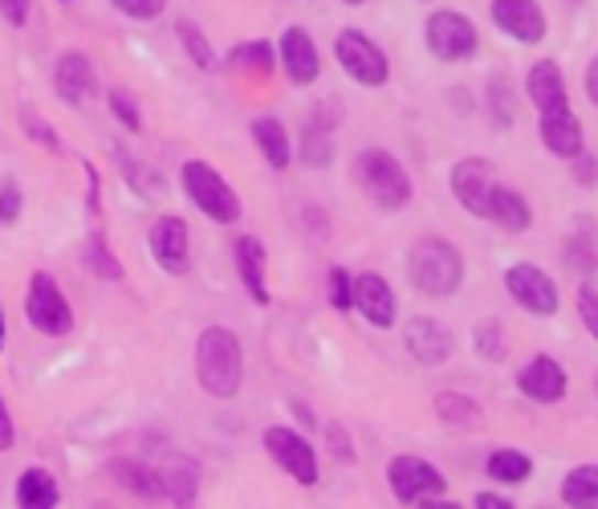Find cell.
<instances>
[{"instance_id": "cell-9", "label": "cell", "mask_w": 598, "mask_h": 509, "mask_svg": "<svg viewBox=\"0 0 598 509\" xmlns=\"http://www.w3.org/2000/svg\"><path fill=\"white\" fill-rule=\"evenodd\" d=\"M505 290L521 310H530V314H537V318L558 314V285H554V278H550L542 266H530V261L509 266Z\"/></svg>"}, {"instance_id": "cell-32", "label": "cell", "mask_w": 598, "mask_h": 509, "mask_svg": "<svg viewBox=\"0 0 598 509\" xmlns=\"http://www.w3.org/2000/svg\"><path fill=\"white\" fill-rule=\"evenodd\" d=\"M163 494H172L175 501H192L196 497V465L172 456V469H160Z\"/></svg>"}, {"instance_id": "cell-38", "label": "cell", "mask_w": 598, "mask_h": 509, "mask_svg": "<svg viewBox=\"0 0 598 509\" xmlns=\"http://www.w3.org/2000/svg\"><path fill=\"white\" fill-rule=\"evenodd\" d=\"M107 102H110V110H115V119H119L127 131H139V127H143V115H139V107L131 102L127 90H110Z\"/></svg>"}, {"instance_id": "cell-41", "label": "cell", "mask_w": 598, "mask_h": 509, "mask_svg": "<svg viewBox=\"0 0 598 509\" xmlns=\"http://www.w3.org/2000/svg\"><path fill=\"white\" fill-rule=\"evenodd\" d=\"M578 318H583V326L598 343V290L595 285H578Z\"/></svg>"}, {"instance_id": "cell-28", "label": "cell", "mask_w": 598, "mask_h": 509, "mask_svg": "<svg viewBox=\"0 0 598 509\" xmlns=\"http://www.w3.org/2000/svg\"><path fill=\"white\" fill-rule=\"evenodd\" d=\"M562 501L566 506H598V465H578L562 481Z\"/></svg>"}, {"instance_id": "cell-37", "label": "cell", "mask_w": 598, "mask_h": 509, "mask_svg": "<svg viewBox=\"0 0 598 509\" xmlns=\"http://www.w3.org/2000/svg\"><path fill=\"white\" fill-rule=\"evenodd\" d=\"M326 282H330V302H334V310H343V314H346V310H355V278H350L346 269L334 266Z\"/></svg>"}, {"instance_id": "cell-45", "label": "cell", "mask_w": 598, "mask_h": 509, "mask_svg": "<svg viewBox=\"0 0 598 509\" xmlns=\"http://www.w3.org/2000/svg\"><path fill=\"white\" fill-rule=\"evenodd\" d=\"M574 175H578V184H595L598 180V160L595 155H574Z\"/></svg>"}, {"instance_id": "cell-34", "label": "cell", "mask_w": 598, "mask_h": 509, "mask_svg": "<svg viewBox=\"0 0 598 509\" xmlns=\"http://www.w3.org/2000/svg\"><path fill=\"white\" fill-rule=\"evenodd\" d=\"M175 29H180V41L187 45V54H192V62H196L199 69H216L220 62H216V54H213V45H208V37L196 29V21H175Z\"/></svg>"}, {"instance_id": "cell-36", "label": "cell", "mask_w": 598, "mask_h": 509, "mask_svg": "<svg viewBox=\"0 0 598 509\" xmlns=\"http://www.w3.org/2000/svg\"><path fill=\"white\" fill-rule=\"evenodd\" d=\"M21 127H25L29 139H33V143H41L45 151H62V139L54 134V127H50L45 119H37V115H33L29 107L21 110Z\"/></svg>"}, {"instance_id": "cell-29", "label": "cell", "mask_w": 598, "mask_h": 509, "mask_svg": "<svg viewBox=\"0 0 598 509\" xmlns=\"http://www.w3.org/2000/svg\"><path fill=\"white\" fill-rule=\"evenodd\" d=\"M86 266H90V273L102 278V282H122V278H127V273H122V261L110 253L107 237H98V232L86 241Z\"/></svg>"}, {"instance_id": "cell-30", "label": "cell", "mask_w": 598, "mask_h": 509, "mask_svg": "<svg viewBox=\"0 0 598 509\" xmlns=\"http://www.w3.org/2000/svg\"><path fill=\"white\" fill-rule=\"evenodd\" d=\"M578 220H583V225H578V237H570V245H566V261H570L574 269L590 273V269H598V232L590 228L586 216H578Z\"/></svg>"}, {"instance_id": "cell-25", "label": "cell", "mask_w": 598, "mask_h": 509, "mask_svg": "<svg viewBox=\"0 0 598 509\" xmlns=\"http://www.w3.org/2000/svg\"><path fill=\"white\" fill-rule=\"evenodd\" d=\"M228 66L240 69V74H253V78H269L278 66V50L269 41H244L228 54Z\"/></svg>"}, {"instance_id": "cell-26", "label": "cell", "mask_w": 598, "mask_h": 509, "mask_svg": "<svg viewBox=\"0 0 598 509\" xmlns=\"http://www.w3.org/2000/svg\"><path fill=\"white\" fill-rule=\"evenodd\" d=\"M436 412L444 424H453V429H480V403L460 396V391H439L436 396Z\"/></svg>"}, {"instance_id": "cell-13", "label": "cell", "mask_w": 598, "mask_h": 509, "mask_svg": "<svg viewBox=\"0 0 598 509\" xmlns=\"http://www.w3.org/2000/svg\"><path fill=\"white\" fill-rule=\"evenodd\" d=\"M151 253H155V266L163 273H187L192 269V253H187V225L180 216H160L151 225Z\"/></svg>"}, {"instance_id": "cell-49", "label": "cell", "mask_w": 598, "mask_h": 509, "mask_svg": "<svg viewBox=\"0 0 598 509\" xmlns=\"http://www.w3.org/2000/svg\"><path fill=\"white\" fill-rule=\"evenodd\" d=\"M0 347H4V314H0Z\"/></svg>"}, {"instance_id": "cell-5", "label": "cell", "mask_w": 598, "mask_h": 509, "mask_svg": "<svg viewBox=\"0 0 598 509\" xmlns=\"http://www.w3.org/2000/svg\"><path fill=\"white\" fill-rule=\"evenodd\" d=\"M424 41L427 50H432V57H439V62H468L480 50L477 25L465 13H456V9H439V13L427 17Z\"/></svg>"}, {"instance_id": "cell-8", "label": "cell", "mask_w": 598, "mask_h": 509, "mask_svg": "<svg viewBox=\"0 0 598 509\" xmlns=\"http://www.w3.org/2000/svg\"><path fill=\"white\" fill-rule=\"evenodd\" d=\"M387 485H391V494H395L399 501L427 506V501H436V497L444 494V473L432 469L420 456H395V461L387 465Z\"/></svg>"}, {"instance_id": "cell-33", "label": "cell", "mask_w": 598, "mask_h": 509, "mask_svg": "<svg viewBox=\"0 0 598 509\" xmlns=\"http://www.w3.org/2000/svg\"><path fill=\"white\" fill-rule=\"evenodd\" d=\"M472 343H477L480 359H489V362H501L509 355V335H505V326H501L497 318L477 322V335H472Z\"/></svg>"}, {"instance_id": "cell-15", "label": "cell", "mask_w": 598, "mask_h": 509, "mask_svg": "<svg viewBox=\"0 0 598 509\" xmlns=\"http://www.w3.org/2000/svg\"><path fill=\"white\" fill-rule=\"evenodd\" d=\"M281 66L290 74L293 86H314L322 74V62H318V45L309 37L306 29H285V37H281Z\"/></svg>"}, {"instance_id": "cell-2", "label": "cell", "mask_w": 598, "mask_h": 509, "mask_svg": "<svg viewBox=\"0 0 598 509\" xmlns=\"http://www.w3.org/2000/svg\"><path fill=\"white\" fill-rule=\"evenodd\" d=\"M407 273L412 282L432 297H453L465 282V257L453 241L444 237H424L407 257Z\"/></svg>"}, {"instance_id": "cell-12", "label": "cell", "mask_w": 598, "mask_h": 509, "mask_svg": "<svg viewBox=\"0 0 598 509\" xmlns=\"http://www.w3.org/2000/svg\"><path fill=\"white\" fill-rule=\"evenodd\" d=\"M489 13L497 29L521 45H537L545 37V13L537 0H492Z\"/></svg>"}, {"instance_id": "cell-27", "label": "cell", "mask_w": 598, "mask_h": 509, "mask_svg": "<svg viewBox=\"0 0 598 509\" xmlns=\"http://www.w3.org/2000/svg\"><path fill=\"white\" fill-rule=\"evenodd\" d=\"M485 473H489L492 481L518 485L533 473V461L525 453H518V448H497V453L485 461Z\"/></svg>"}, {"instance_id": "cell-19", "label": "cell", "mask_w": 598, "mask_h": 509, "mask_svg": "<svg viewBox=\"0 0 598 509\" xmlns=\"http://www.w3.org/2000/svg\"><path fill=\"white\" fill-rule=\"evenodd\" d=\"M54 86L57 95L81 107V102H90L94 90H98V82H94V66L86 54H62L57 57V69H54Z\"/></svg>"}, {"instance_id": "cell-43", "label": "cell", "mask_w": 598, "mask_h": 509, "mask_svg": "<svg viewBox=\"0 0 598 509\" xmlns=\"http://www.w3.org/2000/svg\"><path fill=\"white\" fill-rule=\"evenodd\" d=\"M326 441H330V453H338L343 461H355V448H350V436H346L343 424H330V429H326Z\"/></svg>"}, {"instance_id": "cell-46", "label": "cell", "mask_w": 598, "mask_h": 509, "mask_svg": "<svg viewBox=\"0 0 598 509\" xmlns=\"http://www.w3.org/2000/svg\"><path fill=\"white\" fill-rule=\"evenodd\" d=\"M13 441H17L13 415H9V408H4V400H0V448H13Z\"/></svg>"}, {"instance_id": "cell-24", "label": "cell", "mask_w": 598, "mask_h": 509, "mask_svg": "<svg viewBox=\"0 0 598 509\" xmlns=\"http://www.w3.org/2000/svg\"><path fill=\"white\" fill-rule=\"evenodd\" d=\"M17 506L25 509H54L57 506V481L45 469H25L17 481Z\"/></svg>"}, {"instance_id": "cell-6", "label": "cell", "mask_w": 598, "mask_h": 509, "mask_svg": "<svg viewBox=\"0 0 598 509\" xmlns=\"http://www.w3.org/2000/svg\"><path fill=\"white\" fill-rule=\"evenodd\" d=\"M25 314H29V322H33V331H41V335L62 338L74 331V310H69L62 285H57L50 273H41V269L29 278Z\"/></svg>"}, {"instance_id": "cell-21", "label": "cell", "mask_w": 598, "mask_h": 509, "mask_svg": "<svg viewBox=\"0 0 598 509\" xmlns=\"http://www.w3.org/2000/svg\"><path fill=\"white\" fill-rule=\"evenodd\" d=\"M489 220L497 228H505V232H525L533 225V213L525 196L518 188H509V184H497L492 192V204H489Z\"/></svg>"}, {"instance_id": "cell-22", "label": "cell", "mask_w": 598, "mask_h": 509, "mask_svg": "<svg viewBox=\"0 0 598 509\" xmlns=\"http://www.w3.org/2000/svg\"><path fill=\"white\" fill-rule=\"evenodd\" d=\"M232 253H237V269H240V278H244V285H249L253 302H261V306H265V302H269V290H265V245L257 241V237H240Z\"/></svg>"}, {"instance_id": "cell-35", "label": "cell", "mask_w": 598, "mask_h": 509, "mask_svg": "<svg viewBox=\"0 0 598 509\" xmlns=\"http://www.w3.org/2000/svg\"><path fill=\"white\" fill-rule=\"evenodd\" d=\"M330 131H322V127H314L309 122L306 131H302V160L309 163V167H326V160H330Z\"/></svg>"}, {"instance_id": "cell-17", "label": "cell", "mask_w": 598, "mask_h": 509, "mask_svg": "<svg viewBox=\"0 0 598 509\" xmlns=\"http://www.w3.org/2000/svg\"><path fill=\"white\" fill-rule=\"evenodd\" d=\"M518 388L537 403H558L566 396V371L550 355H537L518 371Z\"/></svg>"}, {"instance_id": "cell-20", "label": "cell", "mask_w": 598, "mask_h": 509, "mask_svg": "<svg viewBox=\"0 0 598 509\" xmlns=\"http://www.w3.org/2000/svg\"><path fill=\"white\" fill-rule=\"evenodd\" d=\"M525 90H530V102L542 110H554V107H566L570 98H566V78H562V69L554 62H537L530 69V78H525Z\"/></svg>"}, {"instance_id": "cell-44", "label": "cell", "mask_w": 598, "mask_h": 509, "mask_svg": "<svg viewBox=\"0 0 598 509\" xmlns=\"http://www.w3.org/2000/svg\"><path fill=\"white\" fill-rule=\"evenodd\" d=\"M0 13H4V21H9V25H25L29 21V0H0Z\"/></svg>"}, {"instance_id": "cell-4", "label": "cell", "mask_w": 598, "mask_h": 509, "mask_svg": "<svg viewBox=\"0 0 598 509\" xmlns=\"http://www.w3.org/2000/svg\"><path fill=\"white\" fill-rule=\"evenodd\" d=\"M184 188H187V201L196 204L208 220H216V225H232L240 216L237 192L228 188L225 175L216 172V167H208L204 160L184 163Z\"/></svg>"}, {"instance_id": "cell-11", "label": "cell", "mask_w": 598, "mask_h": 509, "mask_svg": "<svg viewBox=\"0 0 598 509\" xmlns=\"http://www.w3.org/2000/svg\"><path fill=\"white\" fill-rule=\"evenodd\" d=\"M497 167L489 160H460L453 167V196L456 204H465L468 213L480 216V220H489V204H492V192H497Z\"/></svg>"}, {"instance_id": "cell-10", "label": "cell", "mask_w": 598, "mask_h": 509, "mask_svg": "<svg viewBox=\"0 0 598 509\" xmlns=\"http://www.w3.org/2000/svg\"><path fill=\"white\" fill-rule=\"evenodd\" d=\"M265 448L297 485H306V489L318 485V456H314V448H309V441L302 436V432L265 429Z\"/></svg>"}, {"instance_id": "cell-3", "label": "cell", "mask_w": 598, "mask_h": 509, "mask_svg": "<svg viewBox=\"0 0 598 509\" xmlns=\"http://www.w3.org/2000/svg\"><path fill=\"white\" fill-rule=\"evenodd\" d=\"M355 180H359V188L367 192L379 208H387V213H399V208L412 204V175L403 172V163L383 148L359 151Z\"/></svg>"}, {"instance_id": "cell-48", "label": "cell", "mask_w": 598, "mask_h": 509, "mask_svg": "<svg viewBox=\"0 0 598 509\" xmlns=\"http://www.w3.org/2000/svg\"><path fill=\"white\" fill-rule=\"evenodd\" d=\"M477 506L480 509H513V501L501 494H477Z\"/></svg>"}, {"instance_id": "cell-50", "label": "cell", "mask_w": 598, "mask_h": 509, "mask_svg": "<svg viewBox=\"0 0 598 509\" xmlns=\"http://www.w3.org/2000/svg\"><path fill=\"white\" fill-rule=\"evenodd\" d=\"M343 4H367V0H343Z\"/></svg>"}, {"instance_id": "cell-18", "label": "cell", "mask_w": 598, "mask_h": 509, "mask_svg": "<svg viewBox=\"0 0 598 509\" xmlns=\"http://www.w3.org/2000/svg\"><path fill=\"white\" fill-rule=\"evenodd\" d=\"M542 143L554 151V155H562V160L583 155V122H578V115L570 110V102L554 110H542Z\"/></svg>"}, {"instance_id": "cell-16", "label": "cell", "mask_w": 598, "mask_h": 509, "mask_svg": "<svg viewBox=\"0 0 598 509\" xmlns=\"http://www.w3.org/2000/svg\"><path fill=\"white\" fill-rule=\"evenodd\" d=\"M403 343L412 350V359H420L424 367H439V362H448L453 355V335L439 326L436 318H412L403 322Z\"/></svg>"}, {"instance_id": "cell-23", "label": "cell", "mask_w": 598, "mask_h": 509, "mask_svg": "<svg viewBox=\"0 0 598 509\" xmlns=\"http://www.w3.org/2000/svg\"><path fill=\"white\" fill-rule=\"evenodd\" d=\"M253 139H257V148H261V155L269 160L273 172H285V167H290V160H293L290 134H285V127H281L278 119H257Z\"/></svg>"}, {"instance_id": "cell-47", "label": "cell", "mask_w": 598, "mask_h": 509, "mask_svg": "<svg viewBox=\"0 0 598 509\" xmlns=\"http://www.w3.org/2000/svg\"><path fill=\"white\" fill-rule=\"evenodd\" d=\"M586 98L598 107V54L590 57V66H586Z\"/></svg>"}, {"instance_id": "cell-7", "label": "cell", "mask_w": 598, "mask_h": 509, "mask_svg": "<svg viewBox=\"0 0 598 509\" xmlns=\"http://www.w3.org/2000/svg\"><path fill=\"white\" fill-rule=\"evenodd\" d=\"M334 57L338 66L359 82V86H383L391 78V66H387V54L379 50V41H371L359 29H343L338 41H334Z\"/></svg>"}, {"instance_id": "cell-1", "label": "cell", "mask_w": 598, "mask_h": 509, "mask_svg": "<svg viewBox=\"0 0 598 509\" xmlns=\"http://www.w3.org/2000/svg\"><path fill=\"white\" fill-rule=\"evenodd\" d=\"M196 379L216 400H232L244 379V350L240 338L225 326H208L196 338Z\"/></svg>"}, {"instance_id": "cell-31", "label": "cell", "mask_w": 598, "mask_h": 509, "mask_svg": "<svg viewBox=\"0 0 598 509\" xmlns=\"http://www.w3.org/2000/svg\"><path fill=\"white\" fill-rule=\"evenodd\" d=\"M110 469H115V477H122V485H127L131 494H143V497L163 494L160 469H146V465H134V461H115Z\"/></svg>"}, {"instance_id": "cell-40", "label": "cell", "mask_w": 598, "mask_h": 509, "mask_svg": "<svg viewBox=\"0 0 598 509\" xmlns=\"http://www.w3.org/2000/svg\"><path fill=\"white\" fill-rule=\"evenodd\" d=\"M21 208H25L21 188H17L13 180H9V184H0V225H17V220H21Z\"/></svg>"}, {"instance_id": "cell-14", "label": "cell", "mask_w": 598, "mask_h": 509, "mask_svg": "<svg viewBox=\"0 0 598 509\" xmlns=\"http://www.w3.org/2000/svg\"><path fill=\"white\" fill-rule=\"evenodd\" d=\"M355 310H359L362 318L379 326V331H391L395 326V290L387 285L383 273H359L355 278Z\"/></svg>"}, {"instance_id": "cell-39", "label": "cell", "mask_w": 598, "mask_h": 509, "mask_svg": "<svg viewBox=\"0 0 598 509\" xmlns=\"http://www.w3.org/2000/svg\"><path fill=\"white\" fill-rule=\"evenodd\" d=\"M110 4L131 17V21H155L167 9V0H110Z\"/></svg>"}, {"instance_id": "cell-42", "label": "cell", "mask_w": 598, "mask_h": 509, "mask_svg": "<svg viewBox=\"0 0 598 509\" xmlns=\"http://www.w3.org/2000/svg\"><path fill=\"white\" fill-rule=\"evenodd\" d=\"M489 110H492V119H497V127H509L513 110H509V98H505V82H492L489 86Z\"/></svg>"}]
</instances>
